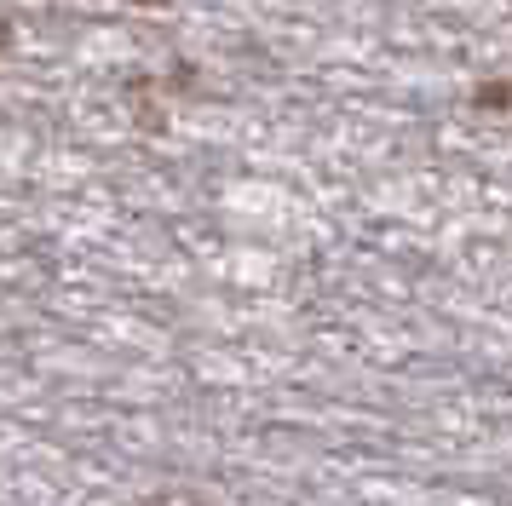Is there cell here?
Segmentation results:
<instances>
[{
  "mask_svg": "<svg viewBox=\"0 0 512 506\" xmlns=\"http://www.w3.org/2000/svg\"><path fill=\"white\" fill-rule=\"evenodd\" d=\"M6 41H12V23L0 18V52H6Z\"/></svg>",
  "mask_w": 512,
  "mask_h": 506,
  "instance_id": "obj_1",
  "label": "cell"
},
{
  "mask_svg": "<svg viewBox=\"0 0 512 506\" xmlns=\"http://www.w3.org/2000/svg\"><path fill=\"white\" fill-rule=\"evenodd\" d=\"M133 6H162V0H133Z\"/></svg>",
  "mask_w": 512,
  "mask_h": 506,
  "instance_id": "obj_2",
  "label": "cell"
}]
</instances>
